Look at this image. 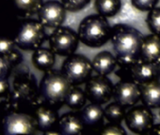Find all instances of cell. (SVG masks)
Segmentation results:
<instances>
[{"label":"cell","instance_id":"1","mask_svg":"<svg viewBox=\"0 0 160 135\" xmlns=\"http://www.w3.org/2000/svg\"><path fill=\"white\" fill-rule=\"evenodd\" d=\"M42 101L39 85L34 75L28 72H21L14 77L12 89L10 90L2 104L8 113L16 111L31 114Z\"/></svg>","mask_w":160,"mask_h":135},{"label":"cell","instance_id":"2","mask_svg":"<svg viewBox=\"0 0 160 135\" xmlns=\"http://www.w3.org/2000/svg\"><path fill=\"white\" fill-rule=\"evenodd\" d=\"M144 36L135 27L117 24L112 26L110 40L118 59V65L132 66L140 59Z\"/></svg>","mask_w":160,"mask_h":135},{"label":"cell","instance_id":"3","mask_svg":"<svg viewBox=\"0 0 160 135\" xmlns=\"http://www.w3.org/2000/svg\"><path fill=\"white\" fill-rule=\"evenodd\" d=\"M72 85L60 70H50L44 72L40 84V94L46 103L60 109L65 105V100Z\"/></svg>","mask_w":160,"mask_h":135},{"label":"cell","instance_id":"4","mask_svg":"<svg viewBox=\"0 0 160 135\" xmlns=\"http://www.w3.org/2000/svg\"><path fill=\"white\" fill-rule=\"evenodd\" d=\"M112 26L108 19L100 14L85 17L79 24L77 34L84 45L90 48H100L110 40Z\"/></svg>","mask_w":160,"mask_h":135},{"label":"cell","instance_id":"5","mask_svg":"<svg viewBox=\"0 0 160 135\" xmlns=\"http://www.w3.org/2000/svg\"><path fill=\"white\" fill-rule=\"evenodd\" d=\"M45 28L39 20L25 18L21 21L14 36L16 46L24 51H34L42 47L48 38Z\"/></svg>","mask_w":160,"mask_h":135},{"label":"cell","instance_id":"6","mask_svg":"<svg viewBox=\"0 0 160 135\" xmlns=\"http://www.w3.org/2000/svg\"><path fill=\"white\" fill-rule=\"evenodd\" d=\"M61 71L72 86H80L86 84L92 76V62L86 55L74 53L63 61Z\"/></svg>","mask_w":160,"mask_h":135},{"label":"cell","instance_id":"7","mask_svg":"<svg viewBox=\"0 0 160 135\" xmlns=\"http://www.w3.org/2000/svg\"><path fill=\"white\" fill-rule=\"evenodd\" d=\"M50 49L59 56H69L76 52L80 42L77 32L69 26H59L48 36Z\"/></svg>","mask_w":160,"mask_h":135},{"label":"cell","instance_id":"8","mask_svg":"<svg viewBox=\"0 0 160 135\" xmlns=\"http://www.w3.org/2000/svg\"><path fill=\"white\" fill-rule=\"evenodd\" d=\"M5 135L35 134L38 131L33 115L26 112L12 111L6 114L1 127Z\"/></svg>","mask_w":160,"mask_h":135},{"label":"cell","instance_id":"9","mask_svg":"<svg viewBox=\"0 0 160 135\" xmlns=\"http://www.w3.org/2000/svg\"><path fill=\"white\" fill-rule=\"evenodd\" d=\"M124 122L126 127L135 134H148L154 124V114L152 109L145 105H135L126 111Z\"/></svg>","mask_w":160,"mask_h":135},{"label":"cell","instance_id":"10","mask_svg":"<svg viewBox=\"0 0 160 135\" xmlns=\"http://www.w3.org/2000/svg\"><path fill=\"white\" fill-rule=\"evenodd\" d=\"M88 100L96 104H107L113 98L114 85L106 75L92 76L85 84Z\"/></svg>","mask_w":160,"mask_h":135},{"label":"cell","instance_id":"11","mask_svg":"<svg viewBox=\"0 0 160 135\" xmlns=\"http://www.w3.org/2000/svg\"><path fill=\"white\" fill-rule=\"evenodd\" d=\"M67 10L61 1L48 0L43 2L38 12V20L46 28H58L61 26L66 20Z\"/></svg>","mask_w":160,"mask_h":135},{"label":"cell","instance_id":"12","mask_svg":"<svg viewBox=\"0 0 160 135\" xmlns=\"http://www.w3.org/2000/svg\"><path fill=\"white\" fill-rule=\"evenodd\" d=\"M113 99L125 108L137 105L140 100V86L136 81L121 80L114 86Z\"/></svg>","mask_w":160,"mask_h":135},{"label":"cell","instance_id":"13","mask_svg":"<svg viewBox=\"0 0 160 135\" xmlns=\"http://www.w3.org/2000/svg\"><path fill=\"white\" fill-rule=\"evenodd\" d=\"M58 109L42 101L31 113L33 115L38 130L43 134L52 129H58V123L59 120Z\"/></svg>","mask_w":160,"mask_h":135},{"label":"cell","instance_id":"14","mask_svg":"<svg viewBox=\"0 0 160 135\" xmlns=\"http://www.w3.org/2000/svg\"><path fill=\"white\" fill-rule=\"evenodd\" d=\"M20 23L21 18L9 0H0V38H14Z\"/></svg>","mask_w":160,"mask_h":135},{"label":"cell","instance_id":"15","mask_svg":"<svg viewBox=\"0 0 160 135\" xmlns=\"http://www.w3.org/2000/svg\"><path fill=\"white\" fill-rule=\"evenodd\" d=\"M79 114L86 128V133H97L105 124L104 109L100 104L91 102L79 110Z\"/></svg>","mask_w":160,"mask_h":135},{"label":"cell","instance_id":"16","mask_svg":"<svg viewBox=\"0 0 160 135\" xmlns=\"http://www.w3.org/2000/svg\"><path fill=\"white\" fill-rule=\"evenodd\" d=\"M132 78L142 85L153 81H160V65L138 59L131 66Z\"/></svg>","mask_w":160,"mask_h":135},{"label":"cell","instance_id":"17","mask_svg":"<svg viewBox=\"0 0 160 135\" xmlns=\"http://www.w3.org/2000/svg\"><path fill=\"white\" fill-rule=\"evenodd\" d=\"M60 135H80L86 133V128L79 112H69L61 116L57 127Z\"/></svg>","mask_w":160,"mask_h":135},{"label":"cell","instance_id":"18","mask_svg":"<svg viewBox=\"0 0 160 135\" xmlns=\"http://www.w3.org/2000/svg\"><path fill=\"white\" fill-rule=\"evenodd\" d=\"M140 58L144 61L160 65V35L151 33L144 36Z\"/></svg>","mask_w":160,"mask_h":135},{"label":"cell","instance_id":"19","mask_svg":"<svg viewBox=\"0 0 160 135\" xmlns=\"http://www.w3.org/2000/svg\"><path fill=\"white\" fill-rule=\"evenodd\" d=\"M93 72L99 75H106L112 73L118 68V59L116 55L108 51H102L98 53L92 59Z\"/></svg>","mask_w":160,"mask_h":135},{"label":"cell","instance_id":"20","mask_svg":"<svg viewBox=\"0 0 160 135\" xmlns=\"http://www.w3.org/2000/svg\"><path fill=\"white\" fill-rule=\"evenodd\" d=\"M140 86V100L151 109L160 108V81H153Z\"/></svg>","mask_w":160,"mask_h":135},{"label":"cell","instance_id":"21","mask_svg":"<svg viewBox=\"0 0 160 135\" xmlns=\"http://www.w3.org/2000/svg\"><path fill=\"white\" fill-rule=\"evenodd\" d=\"M31 61L38 71L46 72L52 70L56 64V54L50 48L40 47L33 51Z\"/></svg>","mask_w":160,"mask_h":135},{"label":"cell","instance_id":"22","mask_svg":"<svg viewBox=\"0 0 160 135\" xmlns=\"http://www.w3.org/2000/svg\"><path fill=\"white\" fill-rule=\"evenodd\" d=\"M9 1L21 19L38 13L43 4V0H9Z\"/></svg>","mask_w":160,"mask_h":135},{"label":"cell","instance_id":"23","mask_svg":"<svg viewBox=\"0 0 160 135\" xmlns=\"http://www.w3.org/2000/svg\"><path fill=\"white\" fill-rule=\"evenodd\" d=\"M88 97L85 89H82L79 86H72L67 95L65 105L73 111H79L86 105Z\"/></svg>","mask_w":160,"mask_h":135},{"label":"cell","instance_id":"24","mask_svg":"<svg viewBox=\"0 0 160 135\" xmlns=\"http://www.w3.org/2000/svg\"><path fill=\"white\" fill-rule=\"evenodd\" d=\"M94 8L98 14L106 18H111L121 11L122 0H95Z\"/></svg>","mask_w":160,"mask_h":135},{"label":"cell","instance_id":"25","mask_svg":"<svg viewBox=\"0 0 160 135\" xmlns=\"http://www.w3.org/2000/svg\"><path fill=\"white\" fill-rule=\"evenodd\" d=\"M104 114L105 118L108 122L122 124V122L124 121L125 118L126 108L114 100V102H111L105 107Z\"/></svg>","mask_w":160,"mask_h":135},{"label":"cell","instance_id":"26","mask_svg":"<svg viewBox=\"0 0 160 135\" xmlns=\"http://www.w3.org/2000/svg\"><path fill=\"white\" fill-rule=\"evenodd\" d=\"M146 24L151 33L160 35V7H154L148 12Z\"/></svg>","mask_w":160,"mask_h":135},{"label":"cell","instance_id":"27","mask_svg":"<svg viewBox=\"0 0 160 135\" xmlns=\"http://www.w3.org/2000/svg\"><path fill=\"white\" fill-rule=\"evenodd\" d=\"M98 134L102 135H126V130L122 127L121 124L108 122L104 124L97 132Z\"/></svg>","mask_w":160,"mask_h":135},{"label":"cell","instance_id":"28","mask_svg":"<svg viewBox=\"0 0 160 135\" xmlns=\"http://www.w3.org/2000/svg\"><path fill=\"white\" fill-rule=\"evenodd\" d=\"M91 1L92 0H61L67 12H78L84 10Z\"/></svg>","mask_w":160,"mask_h":135},{"label":"cell","instance_id":"29","mask_svg":"<svg viewBox=\"0 0 160 135\" xmlns=\"http://www.w3.org/2000/svg\"><path fill=\"white\" fill-rule=\"evenodd\" d=\"M159 0H131L132 6L139 12H150L152 10Z\"/></svg>","mask_w":160,"mask_h":135},{"label":"cell","instance_id":"30","mask_svg":"<svg viewBox=\"0 0 160 135\" xmlns=\"http://www.w3.org/2000/svg\"><path fill=\"white\" fill-rule=\"evenodd\" d=\"M15 40L14 38L3 37L0 38V55H7L15 50Z\"/></svg>","mask_w":160,"mask_h":135},{"label":"cell","instance_id":"31","mask_svg":"<svg viewBox=\"0 0 160 135\" xmlns=\"http://www.w3.org/2000/svg\"><path fill=\"white\" fill-rule=\"evenodd\" d=\"M13 68L14 65L6 55H0V80L7 79Z\"/></svg>","mask_w":160,"mask_h":135},{"label":"cell","instance_id":"32","mask_svg":"<svg viewBox=\"0 0 160 135\" xmlns=\"http://www.w3.org/2000/svg\"><path fill=\"white\" fill-rule=\"evenodd\" d=\"M118 70H115V74L121 79V80H130L132 78L131 73V66H125V65H118Z\"/></svg>","mask_w":160,"mask_h":135},{"label":"cell","instance_id":"33","mask_svg":"<svg viewBox=\"0 0 160 135\" xmlns=\"http://www.w3.org/2000/svg\"><path fill=\"white\" fill-rule=\"evenodd\" d=\"M11 90L10 84L8 83L7 79L0 80V98H6Z\"/></svg>","mask_w":160,"mask_h":135},{"label":"cell","instance_id":"34","mask_svg":"<svg viewBox=\"0 0 160 135\" xmlns=\"http://www.w3.org/2000/svg\"><path fill=\"white\" fill-rule=\"evenodd\" d=\"M7 113L8 112L6 111L4 105L2 104V102H0V128H1V127H2V122H3V119H4Z\"/></svg>","mask_w":160,"mask_h":135},{"label":"cell","instance_id":"35","mask_svg":"<svg viewBox=\"0 0 160 135\" xmlns=\"http://www.w3.org/2000/svg\"><path fill=\"white\" fill-rule=\"evenodd\" d=\"M148 134H160V124H153L148 131Z\"/></svg>","mask_w":160,"mask_h":135},{"label":"cell","instance_id":"36","mask_svg":"<svg viewBox=\"0 0 160 135\" xmlns=\"http://www.w3.org/2000/svg\"><path fill=\"white\" fill-rule=\"evenodd\" d=\"M159 115H160V113H159Z\"/></svg>","mask_w":160,"mask_h":135}]
</instances>
